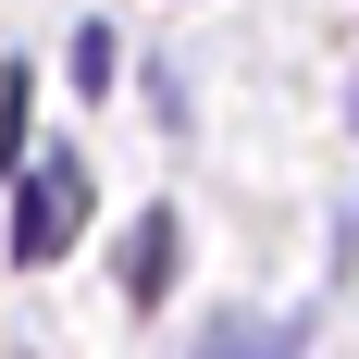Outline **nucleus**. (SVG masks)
<instances>
[{"instance_id": "1", "label": "nucleus", "mask_w": 359, "mask_h": 359, "mask_svg": "<svg viewBox=\"0 0 359 359\" xmlns=\"http://www.w3.org/2000/svg\"><path fill=\"white\" fill-rule=\"evenodd\" d=\"M74 223H87V161H74V149H37V174L13 186V260H62L74 248Z\"/></svg>"}, {"instance_id": "2", "label": "nucleus", "mask_w": 359, "mask_h": 359, "mask_svg": "<svg viewBox=\"0 0 359 359\" xmlns=\"http://www.w3.org/2000/svg\"><path fill=\"white\" fill-rule=\"evenodd\" d=\"M111 260H124V310H161V297H174V260H186V223L149 198V211L124 223V248H111Z\"/></svg>"}, {"instance_id": "3", "label": "nucleus", "mask_w": 359, "mask_h": 359, "mask_svg": "<svg viewBox=\"0 0 359 359\" xmlns=\"http://www.w3.org/2000/svg\"><path fill=\"white\" fill-rule=\"evenodd\" d=\"M310 310H273V323H260V310H223L211 334H198V359H310Z\"/></svg>"}, {"instance_id": "4", "label": "nucleus", "mask_w": 359, "mask_h": 359, "mask_svg": "<svg viewBox=\"0 0 359 359\" xmlns=\"http://www.w3.org/2000/svg\"><path fill=\"white\" fill-rule=\"evenodd\" d=\"M25 111H37V87H25V74H13V87H0V174L25 161Z\"/></svg>"}, {"instance_id": "5", "label": "nucleus", "mask_w": 359, "mask_h": 359, "mask_svg": "<svg viewBox=\"0 0 359 359\" xmlns=\"http://www.w3.org/2000/svg\"><path fill=\"white\" fill-rule=\"evenodd\" d=\"M74 87H87V100L111 87V25H74Z\"/></svg>"}]
</instances>
